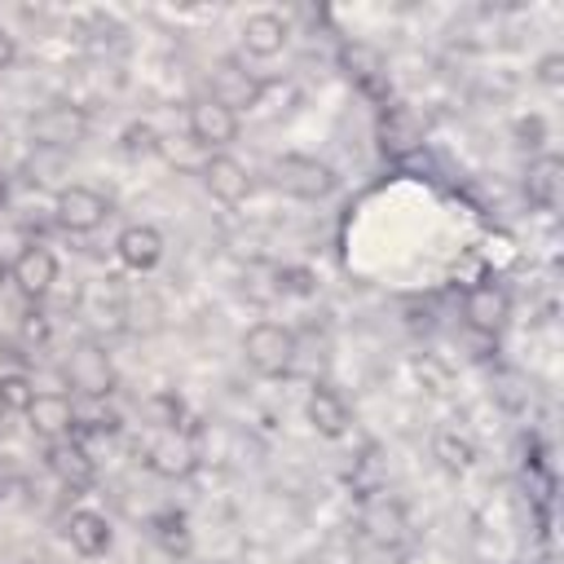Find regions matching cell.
<instances>
[{"mask_svg": "<svg viewBox=\"0 0 564 564\" xmlns=\"http://www.w3.org/2000/svg\"><path fill=\"white\" fill-rule=\"evenodd\" d=\"M295 352H300L295 330L282 326V322H256V326H247V335H242V361H247L256 375H264V379L286 375L291 361H295Z\"/></svg>", "mask_w": 564, "mask_h": 564, "instance_id": "obj_1", "label": "cell"}, {"mask_svg": "<svg viewBox=\"0 0 564 564\" xmlns=\"http://www.w3.org/2000/svg\"><path fill=\"white\" fill-rule=\"evenodd\" d=\"M273 185L282 194H291L295 203H317V198H326L335 189V167L326 159H317V154L291 150V154L273 159Z\"/></svg>", "mask_w": 564, "mask_h": 564, "instance_id": "obj_2", "label": "cell"}, {"mask_svg": "<svg viewBox=\"0 0 564 564\" xmlns=\"http://www.w3.org/2000/svg\"><path fill=\"white\" fill-rule=\"evenodd\" d=\"M84 132H88V119L70 101H44L31 115V141L44 145V150H70V145L84 141Z\"/></svg>", "mask_w": 564, "mask_h": 564, "instance_id": "obj_3", "label": "cell"}, {"mask_svg": "<svg viewBox=\"0 0 564 564\" xmlns=\"http://www.w3.org/2000/svg\"><path fill=\"white\" fill-rule=\"evenodd\" d=\"M145 467L163 480H185L198 467V445L189 427H163L150 445H145Z\"/></svg>", "mask_w": 564, "mask_h": 564, "instance_id": "obj_4", "label": "cell"}, {"mask_svg": "<svg viewBox=\"0 0 564 564\" xmlns=\"http://www.w3.org/2000/svg\"><path fill=\"white\" fill-rule=\"evenodd\" d=\"M22 419H26L31 432H40L44 441H62V436H75L79 405H75L70 392H62V388H44V392H35V401L26 405Z\"/></svg>", "mask_w": 564, "mask_h": 564, "instance_id": "obj_5", "label": "cell"}, {"mask_svg": "<svg viewBox=\"0 0 564 564\" xmlns=\"http://www.w3.org/2000/svg\"><path fill=\"white\" fill-rule=\"evenodd\" d=\"M106 198L93 189V185H66V189H57V198H53V220L66 229V234H93V229H101V220H106Z\"/></svg>", "mask_w": 564, "mask_h": 564, "instance_id": "obj_6", "label": "cell"}, {"mask_svg": "<svg viewBox=\"0 0 564 564\" xmlns=\"http://www.w3.org/2000/svg\"><path fill=\"white\" fill-rule=\"evenodd\" d=\"M66 388L75 392V397H88V401H101L110 388H115V366H110V357L101 352V348H93V344H84V348H75L70 357H66Z\"/></svg>", "mask_w": 564, "mask_h": 564, "instance_id": "obj_7", "label": "cell"}, {"mask_svg": "<svg viewBox=\"0 0 564 564\" xmlns=\"http://www.w3.org/2000/svg\"><path fill=\"white\" fill-rule=\"evenodd\" d=\"M238 128H242L238 110H229V106L216 101L212 93L189 106V137H194L203 150H225V145L238 137Z\"/></svg>", "mask_w": 564, "mask_h": 564, "instance_id": "obj_8", "label": "cell"}, {"mask_svg": "<svg viewBox=\"0 0 564 564\" xmlns=\"http://www.w3.org/2000/svg\"><path fill=\"white\" fill-rule=\"evenodd\" d=\"M9 278H13V286H18L22 295H31V300L48 295L53 282H57V256H53V247H44V242H26V247L13 256Z\"/></svg>", "mask_w": 564, "mask_h": 564, "instance_id": "obj_9", "label": "cell"}, {"mask_svg": "<svg viewBox=\"0 0 564 564\" xmlns=\"http://www.w3.org/2000/svg\"><path fill=\"white\" fill-rule=\"evenodd\" d=\"M304 419H308V427H313L317 436L339 441V436H348V427H352V405L344 401V392H335V388H326V383H313L308 397H304Z\"/></svg>", "mask_w": 564, "mask_h": 564, "instance_id": "obj_10", "label": "cell"}, {"mask_svg": "<svg viewBox=\"0 0 564 564\" xmlns=\"http://www.w3.org/2000/svg\"><path fill=\"white\" fill-rule=\"evenodd\" d=\"M203 185H207V194H212L216 203H225V207H238V203L251 198V172H247V163L234 159V154H212V159L203 163Z\"/></svg>", "mask_w": 564, "mask_h": 564, "instance_id": "obj_11", "label": "cell"}, {"mask_svg": "<svg viewBox=\"0 0 564 564\" xmlns=\"http://www.w3.org/2000/svg\"><path fill=\"white\" fill-rule=\"evenodd\" d=\"M44 463H48V471H53V476H57L66 489H84V485L93 480V454H88V445H84L79 436L48 441Z\"/></svg>", "mask_w": 564, "mask_h": 564, "instance_id": "obj_12", "label": "cell"}, {"mask_svg": "<svg viewBox=\"0 0 564 564\" xmlns=\"http://www.w3.org/2000/svg\"><path fill=\"white\" fill-rule=\"evenodd\" d=\"M115 256L123 269L132 273H150L159 260H163V234L154 225H128L119 238H115Z\"/></svg>", "mask_w": 564, "mask_h": 564, "instance_id": "obj_13", "label": "cell"}, {"mask_svg": "<svg viewBox=\"0 0 564 564\" xmlns=\"http://www.w3.org/2000/svg\"><path fill=\"white\" fill-rule=\"evenodd\" d=\"M66 542H70L84 560H97V555L110 551V520H106L101 511H93V507H75V511L66 516Z\"/></svg>", "mask_w": 564, "mask_h": 564, "instance_id": "obj_14", "label": "cell"}, {"mask_svg": "<svg viewBox=\"0 0 564 564\" xmlns=\"http://www.w3.org/2000/svg\"><path fill=\"white\" fill-rule=\"evenodd\" d=\"M286 48V22L278 13H251L242 22V53L247 57H278Z\"/></svg>", "mask_w": 564, "mask_h": 564, "instance_id": "obj_15", "label": "cell"}, {"mask_svg": "<svg viewBox=\"0 0 564 564\" xmlns=\"http://www.w3.org/2000/svg\"><path fill=\"white\" fill-rule=\"evenodd\" d=\"M463 313H467V322H471L476 330L494 335V330L507 322V295H502V286L476 282V286L467 291V300H463Z\"/></svg>", "mask_w": 564, "mask_h": 564, "instance_id": "obj_16", "label": "cell"}, {"mask_svg": "<svg viewBox=\"0 0 564 564\" xmlns=\"http://www.w3.org/2000/svg\"><path fill=\"white\" fill-rule=\"evenodd\" d=\"M212 97H216V101H225L229 110H242V106H256L260 84H256L247 70H238L234 62H220V66H216V75H212Z\"/></svg>", "mask_w": 564, "mask_h": 564, "instance_id": "obj_17", "label": "cell"}, {"mask_svg": "<svg viewBox=\"0 0 564 564\" xmlns=\"http://www.w3.org/2000/svg\"><path fill=\"white\" fill-rule=\"evenodd\" d=\"M432 449H436V458H441L445 471H467L471 467V441L458 436V432H441Z\"/></svg>", "mask_w": 564, "mask_h": 564, "instance_id": "obj_18", "label": "cell"}, {"mask_svg": "<svg viewBox=\"0 0 564 564\" xmlns=\"http://www.w3.org/2000/svg\"><path fill=\"white\" fill-rule=\"evenodd\" d=\"M119 150H123L128 159H150V154H159V132H154L150 123H128V128L119 132Z\"/></svg>", "mask_w": 564, "mask_h": 564, "instance_id": "obj_19", "label": "cell"}, {"mask_svg": "<svg viewBox=\"0 0 564 564\" xmlns=\"http://www.w3.org/2000/svg\"><path fill=\"white\" fill-rule=\"evenodd\" d=\"M0 397H4V410L9 414H26V405L35 401V383L26 375H0Z\"/></svg>", "mask_w": 564, "mask_h": 564, "instance_id": "obj_20", "label": "cell"}, {"mask_svg": "<svg viewBox=\"0 0 564 564\" xmlns=\"http://www.w3.org/2000/svg\"><path fill=\"white\" fill-rule=\"evenodd\" d=\"M185 419V401L176 397V392H154L150 397V423L163 432V427H185L181 423Z\"/></svg>", "mask_w": 564, "mask_h": 564, "instance_id": "obj_21", "label": "cell"}, {"mask_svg": "<svg viewBox=\"0 0 564 564\" xmlns=\"http://www.w3.org/2000/svg\"><path fill=\"white\" fill-rule=\"evenodd\" d=\"M150 529H154V538L163 546H185V516L181 511H159Z\"/></svg>", "mask_w": 564, "mask_h": 564, "instance_id": "obj_22", "label": "cell"}, {"mask_svg": "<svg viewBox=\"0 0 564 564\" xmlns=\"http://www.w3.org/2000/svg\"><path fill=\"white\" fill-rule=\"evenodd\" d=\"M13 57H18V44H13V35H9L4 26H0V70H4V66H9Z\"/></svg>", "mask_w": 564, "mask_h": 564, "instance_id": "obj_23", "label": "cell"}, {"mask_svg": "<svg viewBox=\"0 0 564 564\" xmlns=\"http://www.w3.org/2000/svg\"><path fill=\"white\" fill-rule=\"evenodd\" d=\"M542 79H546V84L560 79V57H546V62H542Z\"/></svg>", "mask_w": 564, "mask_h": 564, "instance_id": "obj_24", "label": "cell"}, {"mask_svg": "<svg viewBox=\"0 0 564 564\" xmlns=\"http://www.w3.org/2000/svg\"><path fill=\"white\" fill-rule=\"evenodd\" d=\"M4 278H9V264H4V260H0V286H4Z\"/></svg>", "mask_w": 564, "mask_h": 564, "instance_id": "obj_25", "label": "cell"}, {"mask_svg": "<svg viewBox=\"0 0 564 564\" xmlns=\"http://www.w3.org/2000/svg\"><path fill=\"white\" fill-rule=\"evenodd\" d=\"M4 414H9V410H4V397H0V419H4Z\"/></svg>", "mask_w": 564, "mask_h": 564, "instance_id": "obj_26", "label": "cell"}]
</instances>
